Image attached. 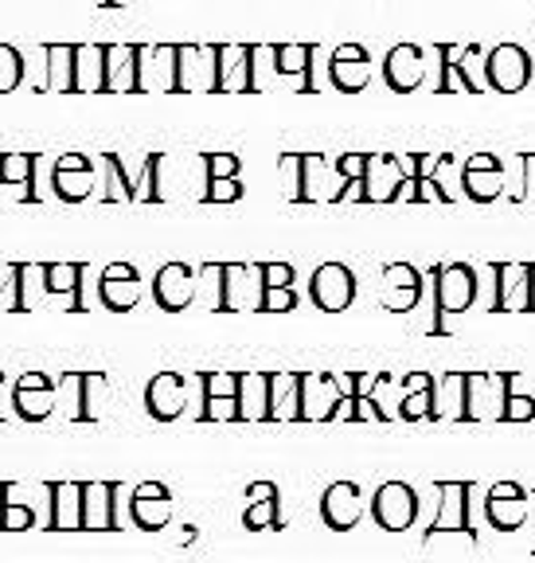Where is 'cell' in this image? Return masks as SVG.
<instances>
[{"mask_svg": "<svg viewBox=\"0 0 535 563\" xmlns=\"http://www.w3.org/2000/svg\"><path fill=\"white\" fill-rule=\"evenodd\" d=\"M431 286H434V325L426 329L431 336H449V317H461L477 306L481 298V282L469 263H438L431 266Z\"/></svg>", "mask_w": 535, "mask_h": 563, "instance_id": "cell-1", "label": "cell"}, {"mask_svg": "<svg viewBox=\"0 0 535 563\" xmlns=\"http://www.w3.org/2000/svg\"><path fill=\"white\" fill-rule=\"evenodd\" d=\"M434 493H438V512H434V520L419 537V544L431 548L434 540L446 537V532H461L473 548L481 544V532H477V525H473L477 485L473 482H434Z\"/></svg>", "mask_w": 535, "mask_h": 563, "instance_id": "cell-2", "label": "cell"}, {"mask_svg": "<svg viewBox=\"0 0 535 563\" xmlns=\"http://www.w3.org/2000/svg\"><path fill=\"white\" fill-rule=\"evenodd\" d=\"M215 309L220 313H258L263 309V274H258V263H220V282H215Z\"/></svg>", "mask_w": 535, "mask_h": 563, "instance_id": "cell-3", "label": "cell"}, {"mask_svg": "<svg viewBox=\"0 0 535 563\" xmlns=\"http://www.w3.org/2000/svg\"><path fill=\"white\" fill-rule=\"evenodd\" d=\"M368 512L383 532H411L419 520V489L406 482H383L371 493Z\"/></svg>", "mask_w": 535, "mask_h": 563, "instance_id": "cell-4", "label": "cell"}, {"mask_svg": "<svg viewBox=\"0 0 535 563\" xmlns=\"http://www.w3.org/2000/svg\"><path fill=\"white\" fill-rule=\"evenodd\" d=\"M489 313H532V263H492Z\"/></svg>", "mask_w": 535, "mask_h": 563, "instance_id": "cell-5", "label": "cell"}, {"mask_svg": "<svg viewBox=\"0 0 535 563\" xmlns=\"http://www.w3.org/2000/svg\"><path fill=\"white\" fill-rule=\"evenodd\" d=\"M360 286H356V274L344 263H321L309 278V301H313L321 313H344L352 309Z\"/></svg>", "mask_w": 535, "mask_h": 563, "instance_id": "cell-6", "label": "cell"}, {"mask_svg": "<svg viewBox=\"0 0 535 563\" xmlns=\"http://www.w3.org/2000/svg\"><path fill=\"white\" fill-rule=\"evenodd\" d=\"M532 517V493L520 482H492L484 493V520L492 532H520Z\"/></svg>", "mask_w": 535, "mask_h": 563, "instance_id": "cell-7", "label": "cell"}, {"mask_svg": "<svg viewBox=\"0 0 535 563\" xmlns=\"http://www.w3.org/2000/svg\"><path fill=\"white\" fill-rule=\"evenodd\" d=\"M215 47V95H255V44Z\"/></svg>", "mask_w": 535, "mask_h": 563, "instance_id": "cell-8", "label": "cell"}, {"mask_svg": "<svg viewBox=\"0 0 535 563\" xmlns=\"http://www.w3.org/2000/svg\"><path fill=\"white\" fill-rule=\"evenodd\" d=\"M516 372H469V422H501Z\"/></svg>", "mask_w": 535, "mask_h": 563, "instance_id": "cell-9", "label": "cell"}, {"mask_svg": "<svg viewBox=\"0 0 535 563\" xmlns=\"http://www.w3.org/2000/svg\"><path fill=\"white\" fill-rule=\"evenodd\" d=\"M535 63L520 44H497L489 52V90L497 95H520L532 87Z\"/></svg>", "mask_w": 535, "mask_h": 563, "instance_id": "cell-10", "label": "cell"}, {"mask_svg": "<svg viewBox=\"0 0 535 563\" xmlns=\"http://www.w3.org/2000/svg\"><path fill=\"white\" fill-rule=\"evenodd\" d=\"M130 520L137 532H160L172 525V493L165 482H141L130 493Z\"/></svg>", "mask_w": 535, "mask_h": 563, "instance_id": "cell-11", "label": "cell"}, {"mask_svg": "<svg viewBox=\"0 0 535 563\" xmlns=\"http://www.w3.org/2000/svg\"><path fill=\"white\" fill-rule=\"evenodd\" d=\"M55 384L47 372H24V376L12 384V407H16V419L24 422H44L55 415Z\"/></svg>", "mask_w": 535, "mask_h": 563, "instance_id": "cell-12", "label": "cell"}, {"mask_svg": "<svg viewBox=\"0 0 535 563\" xmlns=\"http://www.w3.org/2000/svg\"><path fill=\"white\" fill-rule=\"evenodd\" d=\"M141 274L133 263H110L98 274V298L110 313H130L141 306Z\"/></svg>", "mask_w": 535, "mask_h": 563, "instance_id": "cell-13", "label": "cell"}, {"mask_svg": "<svg viewBox=\"0 0 535 563\" xmlns=\"http://www.w3.org/2000/svg\"><path fill=\"white\" fill-rule=\"evenodd\" d=\"M383 82L395 95H414L426 87V47L395 44L383 59Z\"/></svg>", "mask_w": 535, "mask_h": 563, "instance_id": "cell-14", "label": "cell"}, {"mask_svg": "<svg viewBox=\"0 0 535 563\" xmlns=\"http://www.w3.org/2000/svg\"><path fill=\"white\" fill-rule=\"evenodd\" d=\"M118 482H82V532H122Z\"/></svg>", "mask_w": 535, "mask_h": 563, "instance_id": "cell-15", "label": "cell"}, {"mask_svg": "<svg viewBox=\"0 0 535 563\" xmlns=\"http://www.w3.org/2000/svg\"><path fill=\"white\" fill-rule=\"evenodd\" d=\"M344 387L333 372H301V422H333Z\"/></svg>", "mask_w": 535, "mask_h": 563, "instance_id": "cell-16", "label": "cell"}, {"mask_svg": "<svg viewBox=\"0 0 535 563\" xmlns=\"http://www.w3.org/2000/svg\"><path fill=\"white\" fill-rule=\"evenodd\" d=\"M188 90H208V95H215V47L176 44L172 95H188Z\"/></svg>", "mask_w": 535, "mask_h": 563, "instance_id": "cell-17", "label": "cell"}, {"mask_svg": "<svg viewBox=\"0 0 535 563\" xmlns=\"http://www.w3.org/2000/svg\"><path fill=\"white\" fill-rule=\"evenodd\" d=\"M321 520L333 532H352L364 520V493L356 482H333L321 493Z\"/></svg>", "mask_w": 535, "mask_h": 563, "instance_id": "cell-18", "label": "cell"}, {"mask_svg": "<svg viewBox=\"0 0 535 563\" xmlns=\"http://www.w3.org/2000/svg\"><path fill=\"white\" fill-rule=\"evenodd\" d=\"M461 188H466V200H473V203L501 200L504 196L501 157H492V153H473V157L461 165Z\"/></svg>", "mask_w": 535, "mask_h": 563, "instance_id": "cell-19", "label": "cell"}, {"mask_svg": "<svg viewBox=\"0 0 535 563\" xmlns=\"http://www.w3.org/2000/svg\"><path fill=\"white\" fill-rule=\"evenodd\" d=\"M328 82L341 95H360L371 82V55L364 44H341L328 55Z\"/></svg>", "mask_w": 535, "mask_h": 563, "instance_id": "cell-20", "label": "cell"}, {"mask_svg": "<svg viewBox=\"0 0 535 563\" xmlns=\"http://www.w3.org/2000/svg\"><path fill=\"white\" fill-rule=\"evenodd\" d=\"M153 301L165 313H185L196 301V271L188 263H165L153 278Z\"/></svg>", "mask_w": 535, "mask_h": 563, "instance_id": "cell-21", "label": "cell"}, {"mask_svg": "<svg viewBox=\"0 0 535 563\" xmlns=\"http://www.w3.org/2000/svg\"><path fill=\"white\" fill-rule=\"evenodd\" d=\"M188 407V379L180 372H157L145 387V411L157 422L180 419Z\"/></svg>", "mask_w": 535, "mask_h": 563, "instance_id": "cell-22", "label": "cell"}, {"mask_svg": "<svg viewBox=\"0 0 535 563\" xmlns=\"http://www.w3.org/2000/svg\"><path fill=\"white\" fill-rule=\"evenodd\" d=\"M344 176L321 153H301V203H341Z\"/></svg>", "mask_w": 535, "mask_h": 563, "instance_id": "cell-23", "label": "cell"}, {"mask_svg": "<svg viewBox=\"0 0 535 563\" xmlns=\"http://www.w3.org/2000/svg\"><path fill=\"white\" fill-rule=\"evenodd\" d=\"M246 532H281V493L274 482H250L246 485V512H243Z\"/></svg>", "mask_w": 535, "mask_h": 563, "instance_id": "cell-24", "label": "cell"}, {"mask_svg": "<svg viewBox=\"0 0 535 563\" xmlns=\"http://www.w3.org/2000/svg\"><path fill=\"white\" fill-rule=\"evenodd\" d=\"M52 188H55V196L67 200V203L90 200V188H94V165H90L87 153H67V157L55 161Z\"/></svg>", "mask_w": 535, "mask_h": 563, "instance_id": "cell-25", "label": "cell"}, {"mask_svg": "<svg viewBox=\"0 0 535 563\" xmlns=\"http://www.w3.org/2000/svg\"><path fill=\"white\" fill-rule=\"evenodd\" d=\"M44 493L52 497L47 532H82V482H44Z\"/></svg>", "mask_w": 535, "mask_h": 563, "instance_id": "cell-26", "label": "cell"}, {"mask_svg": "<svg viewBox=\"0 0 535 563\" xmlns=\"http://www.w3.org/2000/svg\"><path fill=\"white\" fill-rule=\"evenodd\" d=\"M105 95H141V44H105Z\"/></svg>", "mask_w": 535, "mask_h": 563, "instance_id": "cell-27", "label": "cell"}, {"mask_svg": "<svg viewBox=\"0 0 535 563\" xmlns=\"http://www.w3.org/2000/svg\"><path fill=\"white\" fill-rule=\"evenodd\" d=\"M270 59H274L270 63L274 75H293V79H298V95H316V82H313L316 47L313 44H274Z\"/></svg>", "mask_w": 535, "mask_h": 563, "instance_id": "cell-28", "label": "cell"}, {"mask_svg": "<svg viewBox=\"0 0 535 563\" xmlns=\"http://www.w3.org/2000/svg\"><path fill=\"white\" fill-rule=\"evenodd\" d=\"M403 180H406V173H403V165H399V157H391V153H371L368 176H364L368 203H395Z\"/></svg>", "mask_w": 535, "mask_h": 563, "instance_id": "cell-29", "label": "cell"}, {"mask_svg": "<svg viewBox=\"0 0 535 563\" xmlns=\"http://www.w3.org/2000/svg\"><path fill=\"white\" fill-rule=\"evenodd\" d=\"M434 396H438V376L431 372H411L403 376V404H399V419L403 422H434Z\"/></svg>", "mask_w": 535, "mask_h": 563, "instance_id": "cell-30", "label": "cell"}, {"mask_svg": "<svg viewBox=\"0 0 535 563\" xmlns=\"http://www.w3.org/2000/svg\"><path fill=\"white\" fill-rule=\"evenodd\" d=\"M98 379V372H67L59 379V391H55V411H63V419L70 422H90L94 411H90V384Z\"/></svg>", "mask_w": 535, "mask_h": 563, "instance_id": "cell-31", "label": "cell"}, {"mask_svg": "<svg viewBox=\"0 0 535 563\" xmlns=\"http://www.w3.org/2000/svg\"><path fill=\"white\" fill-rule=\"evenodd\" d=\"M469 422V372H446L438 376L434 396V422Z\"/></svg>", "mask_w": 535, "mask_h": 563, "instance_id": "cell-32", "label": "cell"}, {"mask_svg": "<svg viewBox=\"0 0 535 563\" xmlns=\"http://www.w3.org/2000/svg\"><path fill=\"white\" fill-rule=\"evenodd\" d=\"M238 419L270 422V372H243V379H238Z\"/></svg>", "mask_w": 535, "mask_h": 563, "instance_id": "cell-33", "label": "cell"}, {"mask_svg": "<svg viewBox=\"0 0 535 563\" xmlns=\"http://www.w3.org/2000/svg\"><path fill=\"white\" fill-rule=\"evenodd\" d=\"M270 422H301V372H270Z\"/></svg>", "mask_w": 535, "mask_h": 563, "instance_id": "cell-34", "label": "cell"}, {"mask_svg": "<svg viewBox=\"0 0 535 563\" xmlns=\"http://www.w3.org/2000/svg\"><path fill=\"white\" fill-rule=\"evenodd\" d=\"M75 55L79 44H44L47 59V79L40 82V90H59V95H75Z\"/></svg>", "mask_w": 535, "mask_h": 563, "instance_id": "cell-35", "label": "cell"}, {"mask_svg": "<svg viewBox=\"0 0 535 563\" xmlns=\"http://www.w3.org/2000/svg\"><path fill=\"white\" fill-rule=\"evenodd\" d=\"M44 274V290L47 294H70V313H82V278H87V266L82 263H47L40 266Z\"/></svg>", "mask_w": 535, "mask_h": 563, "instance_id": "cell-36", "label": "cell"}, {"mask_svg": "<svg viewBox=\"0 0 535 563\" xmlns=\"http://www.w3.org/2000/svg\"><path fill=\"white\" fill-rule=\"evenodd\" d=\"M75 95H105V44H79V55H75Z\"/></svg>", "mask_w": 535, "mask_h": 563, "instance_id": "cell-37", "label": "cell"}, {"mask_svg": "<svg viewBox=\"0 0 535 563\" xmlns=\"http://www.w3.org/2000/svg\"><path fill=\"white\" fill-rule=\"evenodd\" d=\"M27 266L24 263H0V313H27V290H24Z\"/></svg>", "mask_w": 535, "mask_h": 563, "instance_id": "cell-38", "label": "cell"}, {"mask_svg": "<svg viewBox=\"0 0 535 563\" xmlns=\"http://www.w3.org/2000/svg\"><path fill=\"white\" fill-rule=\"evenodd\" d=\"M35 165H40L35 153H9V157H0V185L4 188L27 185L24 200H40V196H35Z\"/></svg>", "mask_w": 535, "mask_h": 563, "instance_id": "cell-39", "label": "cell"}, {"mask_svg": "<svg viewBox=\"0 0 535 563\" xmlns=\"http://www.w3.org/2000/svg\"><path fill=\"white\" fill-rule=\"evenodd\" d=\"M102 157H105V192H102V200L105 203H118V200L133 203V200H137V188H133L122 157H118V153H102Z\"/></svg>", "mask_w": 535, "mask_h": 563, "instance_id": "cell-40", "label": "cell"}, {"mask_svg": "<svg viewBox=\"0 0 535 563\" xmlns=\"http://www.w3.org/2000/svg\"><path fill=\"white\" fill-rule=\"evenodd\" d=\"M457 67H461V75H466V82H469V90H473V95H484V90H489V52H484L481 44L461 47V59H457Z\"/></svg>", "mask_w": 535, "mask_h": 563, "instance_id": "cell-41", "label": "cell"}, {"mask_svg": "<svg viewBox=\"0 0 535 563\" xmlns=\"http://www.w3.org/2000/svg\"><path fill=\"white\" fill-rule=\"evenodd\" d=\"M24 75H27L24 55L12 44H0V95H12V90L24 82Z\"/></svg>", "mask_w": 535, "mask_h": 563, "instance_id": "cell-42", "label": "cell"}, {"mask_svg": "<svg viewBox=\"0 0 535 563\" xmlns=\"http://www.w3.org/2000/svg\"><path fill=\"white\" fill-rule=\"evenodd\" d=\"M238 379L243 372H200L203 399H238Z\"/></svg>", "mask_w": 535, "mask_h": 563, "instance_id": "cell-43", "label": "cell"}, {"mask_svg": "<svg viewBox=\"0 0 535 563\" xmlns=\"http://www.w3.org/2000/svg\"><path fill=\"white\" fill-rule=\"evenodd\" d=\"M160 168H165V157H160V153H149V157H145V168H141L137 200H149V203L165 200V188H160Z\"/></svg>", "mask_w": 535, "mask_h": 563, "instance_id": "cell-44", "label": "cell"}, {"mask_svg": "<svg viewBox=\"0 0 535 563\" xmlns=\"http://www.w3.org/2000/svg\"><path fill=\"white\" fill-rule=\"evenodd\" d=\"M200 161L208 180H231V176L243 173V157H235V153H203Z\"/></svg>", "mask_w": 535, "mask_h": 563, "instance_id": "cell-45", "label": "cell"}, {"mask_svg": "<svg viewBox=\"0 0 535 563\" xmlns=\"http://www.w3.org/2000/svg\"><path fill=\"white\" fill-rule=\"evenodd\" d=\"M12 497V493H9ZM35 528V509L24 501H9L4 505V520H0V532H32Z\"/></svg>", "mask_w": 535, "mask_h": 563, "instance_id": "cell-46", "label": "cell"}, {"mask_svg": "<svg viewBox=\"0 0 535 563\" xmlns=\"http://www.w3.org/2000/svg\"><path fill=\"white\" fill-rule=\"evenodd\" d=\"M535 419V396L516 391V384L509 387V399H504V415L501 422H532Z\"/></svg>", "mask_w": 535, "mask_h": 563, "instance_id": "cell-47", "label": "cell"}, {"mask_svg": "<svg viewBox=\"0 0 535 563\" xmlns=\"http://www.w3.org/2000/svg\"><path fill=\"white\" fill-rule=\"evenodd\" d=\"M278 176H281V188L290 196L293 203H301V153H286L278 161Z\"/></svg>", "mask_w": 535, "mask_h": 563, "instance_id": "cell-48", "label": "cell"}, {"mask_svg": "<svg viewBox=\"0 0 535 563\" xmlns=\"http://www.w3.org/2000/svg\"><path fill=\"white\" fill-rule=\"evenodd\" d=\"M243 180L238 176H231V180H208V192L200 196L203 203H235L243 200Z\"/></svg>", "mask_w": 535, "mask_h": 563, "instance_id": "cell-49", "label": "cell"}, {"mask_svg": "<svg viewBox=\"0 0 535 563\" xmlns=\"http://www.w3.org/2000/svg\"><path fill=\"white\" fill-rule=\"evenodd\" d=\"M341 387H344V396H352V399H364V396H371L376 391V379H379V372L371 376V372H341Z\"/></svg>", "mask_w": 535, "mask_h": 563, "instance_id": "cell-50", "label": "cell"}, {"mask_svg": "<svg viewBox=\"0 0 535 563\" xmlns=\"http://www.w3.org/2000/svg\"><path fill=\"white\" fill-rule=\"evenodd\" d=\"M298 309V290L293 286H281V290L263 294V309L258 313H293Z\"/></svg>", "mask_w": 535, "mask_h": 563, "instance_id": "cell-51", "label": "cell"}, {"mask_svg": "<svg viewBox=\"0 0 535 563\" xmlns=\"http://www.w3.org/2000/svg\"><path fill=\"white\" fill-rule=\"evenodd\" d=\"M258 274H263L266 290H281V286H293V266L290 263H258Z\"/></svg>", "mask_w": 535, "mask_h": 563, "instance_id": "cell-52", "label": "cell"}, {"mask_svg": "<svg viewBox=\"0 0 535 563\" xmlns=\"http://www.w3.org/2000/svg\"><path fill=\"white\" fill-rule=\"evenodd\" d=\"M368 161L371 153H344V157H336V168H341L344 180H364L368 176Z\"/></svg>", "mask_w": 535, "mask_h": 563, "instance_id": "cell-53", "label": "cell"}, {"mask_svg": "<svg viewBox=\"0 0 535 563\" xmlns=\"http://www.w3.org/2000/svg\"><path fill=\"white\" fill-rule=\"evenodd\" d=\"M520 200L535 203V153L520 157Z\"/></svg>", "mask_w": 535, "mask_h": 563, "instance_id": "cell-54", "label": "cell"}, {"mask_svg": "<svg viewBox=\"0 0 535 563\" xmlns=\"http://www.w3.org/2000/svg\"><path fill=\"white\" fill-rule=\"evenodd\" d=\"M419 203H454V200H449L446 188L434 176H426V180H419Z\"/></svg>", "mask_w": 535, "mask_h": 563, "instance_id": "cell-55", "label": "cell"}, {"mask_svg": "<svg viewBox=\"0 0 535 563\" xmlns=\"http://www.w3.org/2000/svg\"><path fill=\"white\" fill-rule=\"evenodd\" d=\"M333 422H360V419H356V399L344 396L341 404H336V411H333Z\"/></svg>", "mask_w": 535, "mask_h": 563, "instance_id": "cell-56", "label": "cell"}, {"mask_svg": "<svg viewBox=\"0 0 535 563\" xmlns=\"http://www.w3.org/2000/svg\"><path fill=\"white\" fill-rule=\"evenodd\" d=\"M9 493H12V482H0V520H4V505H9Z\"/></svg>", "mask_w": 535, "mask_h": 563, "instance_id": "cell-57", "label": "cell"}, {"mask_svg": "<svg viewBox=\"0 0 535 563\" xmlns=\"http://www.w3.org/2000/svg\"><path fill=\"white\" fill-rule=\"evenodd\" d=\"M532 313H535V263H532Z\"/></svg>", "mask_w": 535, "mask_h": 563, "instance_id": "cell-58", "label": "cell"}, {"mask_svg": "<svg viewBox=\"0 0 535 563\" xmlns=\"http://www.w3.org/2000/svg\"><path fill=\"white\" fill-rule=\"evenodd\" d=\"M118 4H122V0H102V9H118Z\"/></svg>", "mask_w": 535, "mask_h": 563, "instance_id": "cell-59", "label": "cell"}]
</instances>
